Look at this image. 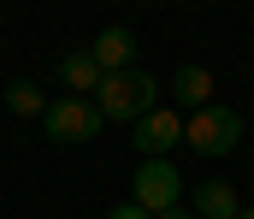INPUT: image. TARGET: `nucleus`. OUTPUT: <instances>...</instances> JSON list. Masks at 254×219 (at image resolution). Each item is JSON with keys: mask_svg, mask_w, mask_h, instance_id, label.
<instances>
[{"mask_svg": "<svg viewBox=\"0 0 254 219\" xmlns=\"http://www.w3.org/2000/svg\"><path fill=\"white\" fill-rule=\"evenodd\" d=\"M195 219H243V208H237V184H225V178L195 184Z\"/></svg>", "mask_w": 254, "mask_h": 219, "instance_id": "0eeeda50", "label": "nucleus"}, {"mask_svg": "<svg viewBox=\"0 0 254 219\" xmlns=\"http://www.w3.org/2000/svg\"><path fill=\"white\" fill-rule=\"evenodd\" d=\"M101 107L95 101H83V95H65V101H54L48 107V137L54 143H95L101 137Z\"/></svg>", "mask_w": 254, "mask_h": 219, "instance_id": "20e7f679", "label": "nucleus"}, {"mask_svg": "<svg viewBox=\"0 0 254 219\" xmlns=\"http://www.w3.org/2000/svg\"><path fill=\"white\" fill-rule=\"evenodd\" d=\"M6 107H12L18 119H36V113H48V101H42V89H36V83H12V89H6Z\"/></svg>", "mask_w": 254, "mask_h": 219, "instance_id": "9d476101", "label": "nucleus"}, {"mask_svg": "<svg viewBox=\"0 0 254 219\" xmlns=\"http://www.w3.org/2000/svg\"><path fill=\"white\" fill-rule=\"evenodd\" d=\"M184 143L195 148V154H231V148L243 143V113L237 107H201V113H190V125H184Z\"/></svg>", "mask_w": 254, "mask_h": 219, "instance_id": "f03ea898", "label": "nucleus"}, {"mask_svg": "<svg viewBox=\"0 0 254 219\" xmlns=\"http://www.w3.org/2000/svg\"><path fill=\"white\" fill-rule=\"evenodd\" d=\"M130 202L142 208V214H172V208H184V178H178V166L172 160H142V172H136V184H130Z\"/></svg>", "mask_w": 254, "mask_h": 219, "instance_id": "7ed1b4c3", "label": "nucleus"}, {"mask_svg": "<svg viewBox=\"0 0 254 219\" xmlns=\"http://www.w3.org/2000/svg\"><path fill=\"white\" fill-rule=\"evenodd\" d=\"M178 143H184V119H178L172 107H154L148 119H136V154H148V160H166Z\"/></svg>", "mask_w": 254, "mask_h": 219, "instance_id": "39448f33", "label": "nucleus"}, {"mask_svg": "<svg viewBox=\"0 0 254 219\" xmlns=\"http://www.w3.org/2000/svg\"><path fill=\"white\" fill-rule=\"evenodd\" d=\"M172 95H178L190 113L213 107V72H207V66H195V60H184V66H178V77H172Z\"/></svg>", "mask_w": 254, "mask_h": 219, "instance_id": "6e6552de", "label": "nucleus"}, {"mask_svg": "<svg viewBox=\"0 0 254 219\" xmlns=\"http://www.w3.org/2000/svg\"><path fill=\"white\" fill-rule=\"evenodd\" d=\"M243 219H254V208H243Z\"/></svg>", "mask_w": 254, "mask_h": 219, "instance_id": "ddd939ff", "label": "nucleus"}, {"mask_svg": "<svg viewBox=\"0 0 254 219\" xmlns=\"http://www.w3.org/2000/svg\"><path fill=\"white\" fill-rule=\"evenodd\" d=\"M154 101H160V89H154V77H148V72H119V77H107V83L95 89L101 119H119V125L148 119V113H154Z\"/></svg>", "mask_w": 254, "mask_h": 219, "instance_id": "f257e3e1", "label": "nucleus"}, {"mask_svg": "<svg viewBox=\"0 0 254 219\" xmlns=\"http://www.w3.org/2000/svg\"><path fill=\"white\" fill-rule=\"evenodd\" d=\"M107 219H154V214H142L136 202H125V208H113V214H107Z\"/></svg>", "mask_w": 254, "mask_h": 219, "instance_id": "9b49d317", "label": "nucleus"}, {"mask_svg": "<svg viewBox=\"0 0 254 219\" xmlns=\"http://www.w3.org/2000/svg\"><path fill=\"white\" fill-rule=\"evenodd\" d=\"M89 54H95V66H101L107 77H119V72H136V36H130L125 24H113V30H101Z\"/></svg>", "mask_w": 254, "mask_h": 219, "instance_id": "423d86ee", "label": "nucleus"}, {"mask_svg": "<svg viewBox=\"0 0 254 219\" xmlns=\"http://www.w3.org/2000/svg\"><path fill=\"white\" fill-rule=\"evenodd\" d=\"M160 219H195V208H172V214H160Z\"/></svg>", "mask_w": 254, "mask_h": 219, "instance_id": "f8f14e48", "label": "nucleus"}, {"mask_svg": "<svg viewBox=\"0 0 254 219\" xmlns=\"http://www.w3.org/2000/svg\"><path fill=\"white\" fill-rule=\"evenodd\" d=\"M60 77H65V89H71V95H95V89L107 83V72L95 66V54H89V48L65 54V60H60Z\"/></svg>", "mask_w": 254, "mask_h": 219, "instance_id": "1a4fd4ad", "label": "nucleus"}]
</instances>
